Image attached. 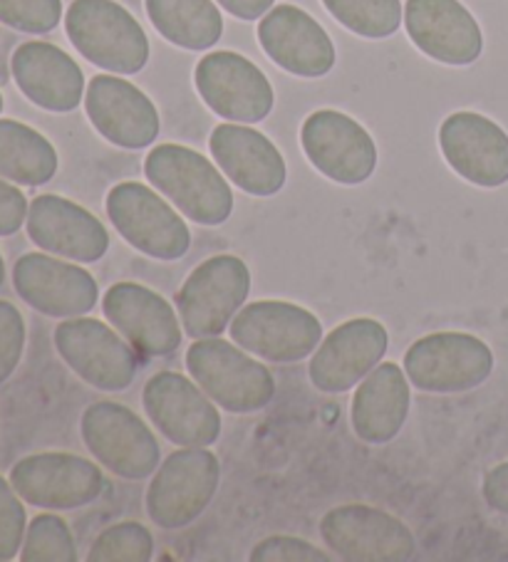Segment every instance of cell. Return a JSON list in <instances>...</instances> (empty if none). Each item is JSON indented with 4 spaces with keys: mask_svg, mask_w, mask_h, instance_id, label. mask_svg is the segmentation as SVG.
<instances>
[{
    "mask_svg": "<svg viewBox=\"0 0 508 562\" xmlns=\"http://www.w3.org/2000/svg\"><path fill=\"white\" fill-rule=\"evenodd\" d=\"M144 177L179 213L199 226H221L233 213V191L217 164L184 144H156Z\"/></svg>",
    "mask_w": 508,
    "mask_h": 562,
    "instance_id": "1",
    "label": "cell"
},
{
    "mask_svg": "<svg viewBox=\"0 0 508 562\" xmlns=\"http://www.w3.org/2000/svg\"><path fill=\"white\" fill-rule=\"evenodd\" d=\"M191 380L229 414H256L276 396V376L258 357L221 337H201L187 350Z\"/></svg>",
    "mask_w": 508,
    "mask_h": 562,
    "instance_id": "2",
    "label": "cell"
},
{
    "mask_svg": "<svg viewBox=\"0 0 508 562\" xmlns=\"http://www.w3.org/2000/svg\"><path fill=\"white\" fill-rule=\"evenodd\" d=\"M65 31L87 63L114 75H136L150 63V37L117 0H75Z\"/></svg>",
    "mask_w": 508,
    "mask_h": 562,
    "instance_id": "3",
    "label": "cell"
},
{
    "mask_svg": "<svg viewBox=\"0 0 508 562\" xmlns=\"http://www.w3.org/2000/svg\"><path fill=\"white\" fill-rule=\"evenodd\" d=\"M221 483V463L209 446H181L154 471L146 516L162 530H181L203 516Z\"/></svg>",
    "mask_w": 508,
    "mask_h": 562,
    "instance_id": "4",
    "label": "cell"
},
{
    "mask_svg": "<svg viewBox=\"0 0 508 562\" xmlns=\"http://www.w3.org/2000/svg\"><path fill=\"white\" fill-rule=\"evenodd\" d=\"M107 216L126 244L140 254L164 260H179L189 254L191 231L169 199L140 181L112 187L104 201Z\"/></svg>",
    "mask_w": 508,
    "mask_h": 562,
    "instance_id": "5",
    "label": "cell"
},
{
    "mask_svg": "<svg viewBox=\"0 0 508 562\" xmlns=\"http://www.w3.org/2000/svg\"><path fill=\"white\" fill-rule=\"evenodd\" d=\"M251 293V270L246 260L233 254L207 258L191 270L177 293V313L184 335L221 337L231 319L246 305Z\"/></svg>",
    "mask_w": 508,
    "mask_h": 562,
    "instance_id": "6",
    "label": "cell"
},
{
    "mask_svg": "<svg viewBox=\"0 0 508 562\" xmlns=\"http://www.w3.org/2000/svg\"><path fill=\"white\" fill-rule=\"evenodd\" d=\"M322 325L308 307L288 300H256L231 319V340L258 360L292 364L318 350Z\"/></svg>",
    "mask_w": 508,
    "mask_h": 562,
    "instance_id": "7",
    "label": "cell"
},
{
    "mask_svg": "<svg viewBox=\"0 0 508 562\" xmlns=\"http://www.w3.org/2000/svg\"><path fill=\"white\" fill-rule=\"evenodd\" d=\"M82 441L100 467L126 481L154 476L162 449L154 431L130 406L110 400L87 406L80 419Z\"/></svg>",
    "mask_w": 508,
    "mask_h": 562,
    "instance_id": "8",
    "label": "cell"
},
{
    "mask_svg": "<svg viewBox=\"0 0 508 562\" xmlns=\"http://www.w3.org/2000/svg\"><path fill=\"white\" fill-rule=\"evenodd\" d=\"M405 372L417 392L464 394L492 376L494 352L468 333H434L409 345Z\"/></svg>",
    "mask_w": 508,
    "mask_h": 562,
    "instance_id": "9",
    "label": "cell"
},
{
    "mask_svg": "<svg viewBox=\"0 0 508 562\" xmlns=\"http://www.w3.org/2000/svg\"><path fill=\"white\" fill-rule=\"evenodd\" d=\"M320 538L347 562H407L417 555V538L407 522L365 503L328 510L320 520Z\"/></svg>",
    "mask_w": 508,
    "mask_h": 562,
    "instance_id": "10",
    "label": "cell"
},
{
    "mask_svg": "<svg viewBox=\"0 0 508 562\" xmlns=\"http://www.w3.org/2000/svg\"><path fill=\"white\" fill-rule=\"evenodd\" d=\"M55 350L95 390L124 392L136 376L134 347L112 325L95 317H67L55 327Z\"/></svg>",
    "mask_w": 508,
    "mask_h": 562,
    "instance_id": "11",
    "label": "cell"
},
{
    "mask_svg": "<svg viewBox=\"0 0 508 562\" xmlns=\"http://www.w3.org/2000/svg\"><path fill=\"white\" fill-rule=\"evenodd\" d=\"M197 92L221 120L258 124L273 112L276 92L256 63L231 50L203 55L194 70Z\"/></svg>",
    "mask_w": 508,
    "mask_h": 562,
    "instance_id": "12",
    "label": "cell"
},
{
    "mask_svg": "<svg viewBox=\"0 0 508 562\" xmlns=\"http://www.w3.org/2000/svg\"><path fill=\"white\" fill-rule=\"evenodd\" d=\"M144 412L174 446H213L221 436V412L201 386L181 372H156L142 392Z\"/></svg>",
    "mask_w": 508,
    "mask_h": 562,
    "instance_id": "13",
    "label": "cell"
},
{
    "mask_svg": "<svg viewBox=\"0 0 508 562\" xmlns=\"http://www.w3.org/2000/svg\"><path fill=\"white\" fill-rule=\"evenodd\" d=\"M300 144L322 177L357 187L377 169V144L363 124L338 110H318L302 122Z\"/></svg>",
    "mask_w": 508,
    "mask_h": 562,
    "instance_id": "14",
    "label": "cell"
},
{
    "mask_svg": "<svg viewBox=\"0 0 508 562\" xmlns=\"http://www.w3.org/2000/svg\"><path fill=\"white\" fill-rule=\"evenodd\" d=\"M11 483L25 503L43 510H77L95 503L104 491L97 463L77 453H33L11 469Z\"/></svg>",
    "mask_w": 508,
    "mask_h": 562,
    "instance_id": "15",
    "label": "cell"
},
{
    "mask_svg": "<svg viewBox=\"0 0 508 562\" xmlns=\"http://www.w3.org/2000/svg\"><path fill=\"white\" fill-rule=\"evenodd\" d=\"M389 347L387 327L375 317H355L322 337L310 355L308 376L322 394H343L383 362Z\"/></svg>",
    "mask_w": 508,
    "mask_h": 562,
    "instance_id": "16",
    "label": "cell"
},
{
    "mask_svg": "<svg viewBox=\"0 0 508 562\" xmlns=\"http://www.w3.org/2000/svg\"><path fill=\"white\" fill-rule=\"evenodd\" d=\"M102 313L136 352L169 357L181 347L179 313L156 290L122 280L102 295Z\"/></svg>",
    "mask_w": 508,
    "mask_h": 562,
    "instance_id": "17",
    "label": "cell"
},
{
    "mask_svg": "<svg viewBox=\"0 0 508 562\" xmlns=\"http://www.w3.org/2000/svg\"><path fill=\"white\" fill-rule=\"evenodd\" d=\"M13 285L15 293L37 313L60 319L92 313L100 297L92 273L51 254H25L18 258Z\"/></svg>",
    "mask_w": 508,
    "mask_h": 562,
    "instance_id": "18",
    "label": "cell"
},
{
    "mask_svg": "<svg viewBox=\"0 0 508 562\" xmlns=\"http://www.w3.org/2000/svg\"><path fill=\"white\" fill-rule=\"evenodd\" d=\"M85 112L97 134L122 149H146L159 137L156 104L140 87L117 75H97L87 85Z\"/></svg>",
    "mask_w": 508,
    "mask_h": 562,
    "instance_id": "19",
    "label": "cell"
},
{
    "mask_svg": "<svg viewBox=\"0 0 508 562\" xmlns=\"http://www.w3.org/2000/svg\"><path fill=\"white\" fill-rule=\"evenodd\" d=\"M25 228L33 244L45 254L75 263H97L110 250L104 223L80 203L57 193H43L31 201Z\"/></svg>",
    "mask_w": 508,
    "mask_h": 562,
    "instance_id": "20",
    "label": "cell"
},
{
    "mask_svg": "<svg viewBox=\"0 0 508 562\" xmlns=\"http://www.w3.org/2000/svg\"><path fill=\"white\" fill-rule=\"evenodd\" d=\"M439 149L464 181L482 189L508 183V134L478 112H454L439 127Z\"/></svg>",
    "mask_w": 508,
    "mask_h": 562,
    "instance_id": "21",
    "label": "cell"
},
{
    "mask_svg": "<svg viewBox=\"0 0 508 562\" xmlns=\"http://www.w3.org/2000/svg\"><path fill=\"white\" fill-rule=\"evenodd\" d=\"M258 43L280 70L306 80L330 75L338 60L325 27L298 5L270 8L258 23Z\"/></svg>",
    "mask_w": 508,
    "mask_h": 562,
    "instance_id": "22",
    "label": "cell"
},
{
    "mask_svg": "<svg viewBox=\"0 0 508 562\" xmlns=\"http://www.w3.org/2000/svg\"><path fill=\"white\" fill-rule=\"evenodd\" d=\"M209 149L217 167L249 196L268 199L286 187L288 167L266 134L239 122H223L211 132Z\"/></svg>",
    "mask_w": 508,
    "mask_h": 562,
    "instance_id": "23",
    "label": "cell"
},
{
    "mask_svg": "<svg viewBox=\"0 0 508 562\" xmlns=\"http://www.w3.org/2000/svg\"><path fill=\"white\" fill-rule=\"evenodd\" d=\"M405 27L409 41L442 65H474L484 53L482 27L459 0H407Z\"/></svg>",
    "mask_w": 508,
    "mask_h": 562,
    "instance_id": "24",
    "label": "cell"
},
{
    "mask_svg": "<svg viewBox=\"0 0 508 562\" xmlns=\"http://www.w3.org/2000/svg\"><path fill=\"white\" fill-rule=\"evenodd\" d=\"M11 72L27 100L41 110L67 114L85 102V72L63 47L27 41L15 47Z\"/></svg>",
    "mask_w": 508,
    "mask_h": 562,
    "instance_id": "25",
    "label": "cell"
},
{
    "mask_svg": "<svg viewBox=\"0 0 508 562\" xmlns=\"http://www.w3.org/2000/svg\"><path fill=\"white\" fill-rule=\"evenodd\" d=\"M409 406H412V390L407 372L395 362H379L357 384L350 424L360 441L373 446L389 443L402 431Z\"/></svg>",
    "mask_w": 508,
    "mask_h": 562,
    "instance_id": "26",
    "label": "cell"
},
{
    "mask_svg": "<svg viewBox=\"0 0 508 562\" xmlns=\"http://www.w3.org/2000/svg\"><path fill=\"white\" fill-rule=\"evenodd\" d=\"M144 8L156 33L184 50H211L223 35L217 0H144Z\"/></svg>",
    "mask_w": 508,
    "mask_h": 562,
    "instance_id": "27",
    "label": "cell"
},
{
    "mask_svg": "<svg viewBox=\"0 0 508 562\" xmlns=\"http://www.w3.org/2000/svg\"><path fill=\"white\" fill-rule=\"evenodd\" d=\"M60 167L51 139L15 120H0V177L18 187H43Z\"/></svg>",
    "mask_w": 508,
    "mask_h": 562,
    "instance_id": "28",
    "label": "cell"
},
{
    "mask_svg": "<svg viewBox=\"0 0 508 562\" xmlns=\"http://www.w3.org/2000/svg\"><path fill=\"white\" fill-rule=\"evenodd\" d=\"M322 5L340 25L367 41H385L405 23L399 0H322Z\"/></svg>",
    "mask_w": 508,
    "mask_h": 562,
    "instance_id": "29",
    "label": "cell"
},
{
    "mask_svg": "<svg viewBox=\"0 0 508 562\" xmlns=\"http://www.w3.org/2000/svg\"><path fill=\"white\" fill-rule=\"evenodd\" d=\"M23 562H77L73 530L55 513H41L31 520L21 548Z\"/></svg>",
    "mask_w": 508,
    "mask_h": 562,
    "instance_id": "30",
    "label": "cell"
},
{
    "mask_svg": "<svg viewBox=\"0 0 508 562\" xmlns=\"http://www.w3.org/2000/svg\"><path fill=\"white\" fill-rule=\"evenodd\" d=\"M154 558V538L142 522L124 520L104 528L95 538L87 560L90 562H150Z\"/></svg>",
    "mask_w": 508,
    "mask_h": 562,
    "instance_id": "31",
    "label": "cell"
},
{
    "mask_svg": "<svg viewBox=\"0 0 508 562\" xmlns=\"http://www.w3.org/2000/svg\"><path fill=\"white\" fill-rule=\"evenodd\" d=\"M63 21V0H0V23L13 31L45 35Z\"/></svg>",
    "mask_w": 508,
    "mask_h": 562,
    "instance_id": "32",
    "label": "cell"
},
{
    "mask_svg": "<svg viewBox=\"0 0 508 562\" xmlns=\"http://www.w3.org/2000/svg\"><path fill=\"white\" fill-rule=\"evenodd\" d=\"M27 530V516L23 498L18 496L11 481L0 476V562L21 555Z\"/></svg>",
    "mask_w": 508,
    "mask_h": 562,
    "instance_id": "33",
    "label": "cell"
},
{
    "mask_svg": "<svg viewBox=\"0 0 508 562\" xmlns=\"http://www.w3.org/2000/svg\"><path fill=\"white\" fill-rule=\"evenodd\" d=\"M25 319L13 303L0 300V384L11 380L25 350Z\"/></svg>",
    "mask_w": 508,
    "mask_h": 562,
    "instance_id": "34",
    "label": "cell"
},
{
    "mask_svg": "<svg viewBox=\"0 0 508 562\" xmlns=\"http://www.w3.org/2000/svg\"><path fill=\"white\" fill-rule=\"evenodd\" d=\"M251 562H330L328 552L292 536H270L253 546Z\"/></svg>",
    "mask_w": 508,
    "mask_h": 562,
    "instance_id": "35",
    "label": "cell"
},
{
    "mask_svg": "<svg viewBox=\"0 0 508 562\" xmlns=\"http://www.w3.org/2000/svg\"><path fill=\"white\" fill-rule=\"evenodd\" d=\"M27 199L18 183L0 177V236H13L27 221Z\"/></svg>",
    "mask_w": 508,
    "mask_h": 562,
    "instance_id": "36",
    "label": "cell"
},
{
    "mask_svg": "<svg viewBox=\"0 0 508 562\" xmlns=\"http://www.w3.org/2000/svg\"><path fill=\"white\" fill-rule=\"evenodd\" d=\"M482 493L488 508L508 516V461L498 463V467L486 473Z\"/></svg>",
    "mask_w": 508,
    "mask_h": 562,
    "instance_id": "37",
    "label": "cell"
},
{
    "mask_svg": "<svg viewBox=\"0 0 508 562\" xmlns=\"http://www.w3.org/2000/svg\"><path fill=\"white\" fill-rule=\"evenodd\" d=\"M217 3L239 21H261L276 0H217Z\"/></svg>",
    "mask_w": 508,
    "mask_h": 562,
    "instance_id": "38",
    "label": "cell"
},
{
    "mask_svg": "<svg viewBox=\"0 0 508 562\" xmlns=\"http://www.w3.org/2000/svg\"><path fill=\"white\" fill-rule=\"evenodd\" d=\"M5 283V263H3V256H0V288Z\"/></svg>",
    "mask_w": 508,
    "mask_h": 562,
    "instance_id": "39",
    "label": "cell"
},
{
    "mask_svg": "<svg viewBox=\"0 0 508 562\" xmlns=\"http://www.w3.org/2000/svg\"><path fill=\"white\" fill-rule=\"evenodd\" d=\"M0 112H3V94H0Z\"/></svg>",
    "mask_w": 508,
    "mask_h": 562,
    "instance_id": "40",
    "label": "cell"
}]
</instances>
